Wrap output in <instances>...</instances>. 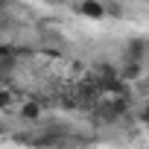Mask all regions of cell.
Returning a JSON list of instances; mask_svg holds the SVG:
<instances>
[{"label":"cell","instance_id":"1","mask_svg":"<svg viewBox=\"0 0 149 149\" xmlns=\"http://www.w3.org/2000/svg\"><path fill=\"white\" fill-rule=\"evenodd\" d=\"M149 58V41L143 38V35H134V38H129L126 41V61H146Z\"/></svg>","mask_w":149,"mask_h":149},{"label":"cell","instance_id":"2","mask_svg":"<svg viewBox=\"0 0 149 149\" xmlns=\"http://www.w3.org/2000/svg\"><path fill=\"white\" fill-rule=\"evenodd\" d=\"M105 3L102 0H79V15L88 18V21H102L105 18Z\"/></svg>","mask_w":149,"mask_h":149},{"label":"cell","instance_id":"3","mask_svg":"<svg viewBox=\"0 0 149 149\" xmlns=\"http://www.w3.org/2000/svg\"><path fill=\"white\" fill-rule=\"evenodd\" d=\"M41 114H44V108H41V102H35V100L24 102V105H21V111H18V117H21V120H26V123H38V120H41Z\"/></svg>","mask_w":149,"mask_h":149},{"label":"cell","instance_id":"4","mask_svg":"<svg viewBox=\"0 0 149 149\" xmlns=\"http://www.w3.org/2000/svg\"><path fill=\"white\" fill-rule=\"evenodd\" d=\"M143 76V64L140 61H123V67H120V79L123 82H137Z\"/></svg>","mask_w":149,"mask_h":149},{"label":"cell","instance_id":"5","mask_svg":"<svg viewBox=\"0 0 149 149\" xmlns=\"http://www.w3.org/2000/svg\"><path fill=\"white\" fill-rule=\"evenodd\" d=\"M137 120H140L143 126H149V100H146V102L137 108Z\"/></svg>","mask_w":149,"mask_h":149},{"label":"cell","instance_id":"6","mask_svg":"<svg viewBox=\"0 0 149 149\" xmlns=\"http://www.w3.org/2000/svg\"><path fill=\"white\" fill-rule=\"evenodd\" d=\"M9 102H12V97H9V94H0V108H6Z\"/></svg>","mask_w":149,"mask_h":149},{"label":"cell","instance_id":"7","mask_svg":"<svg viewBox=\"0 0 149 149\" xmlns=\"http://www.w3.org/2000/svg\"><path fill=\"white\" fill-rule=\"evenodd\" d=\"M146 3H149V0H146Z\"/></svg>","mask_w":149,"mask_h":149},{"label":"cell","instance_id":"8","mask_svg":"<svg viewBox=\"0 0 149 149\" xmlns=\"http://www.w3.org/2000/svg\"><path fill=\"white\" fill-rule=\"evenodd\" d=\"M146 149H149V146H146Z\"/></svg>","mask_w":149,"mask_h":149}]
</instances>
